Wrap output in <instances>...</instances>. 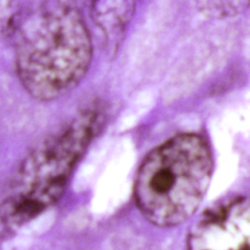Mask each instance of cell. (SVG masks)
Instances as JSON below:
<instances>
[{
  "label": "cell",
  "mask_w": 250,
  "mask_h": 250,
  "mask_svg": "<svg viewBox=\"0 0 250 250\" xmlns=\"http://www.w3.org/2000/svg\"><path fill=\"white\" fill-rule=\"evenodd\" d=\"M9 36L18 77L38 101L66 95L88 71L91 38L80 12L69 3L47 1L21 7Z\"/></svg>",
  "instance_id": "6da1fadb"
},
{
  "label": "cell",
  "mask_w": 250,
  "mask_h": 250,
  "mask_svg": "<svg viewBox=\"0 0 250 250\" xmlns=\"http://www.w3.org/2000/svg\"><path fill=\"white\" fill-rule=\"evenodd\" d=\"M213 156L205 139L176 135L150 150L134 184L136 206L159 228L179 226L197 210L213 174Z\"/></svg>",
  "instance_id": "7a4b0ae2"
},
{
  "label": "cell",
  "mask_w": 250,
  "mask_h": 250,
  "mask_svg": "<svg viewBox=\"0 0 250 250\" xmlns=\"http://www.w3.org/2000/svg\"><path fill=\"white\" fill-rule=\"evenodd\" d=\"M100 123V112L87 108L29 150L0 204L3 224L21 227L61 198Z\"/></svg>",
  "instance_id": "3957f363"
},
{
  "label": "cell",
  "mask_w": 250,
  "mask_h": 250,
  "mask_svg": "<svg viewBox=\"0 0 250 250\" xmlns=\"http://www.w3.org/2000/svg\"><path fill=\"white\" fill-rule=\"evenodd\" d=\"M187 250H250V196H230L213 204L194 222Z\"/></svg>",
  "instance_id": "277c9868"
},
{
  "label": "cell",
  "mask_w": 250,
  "mask_h": 250,
  "mask_svg": "<svg viewBox=\"0 0 250 250\" xmlns=\"http://www.w3.org/2000/svg\"><path fill=\"white\" fill-rule=\"evenodd\" d=\"M134 3L130 1L97 2L93 8L98 24L104 32L114 39L119 38L129 18L132 15Z\"/></svg>",
  "instance_id": "5b68a950"
},
{
  "label": "cell",
  "mask_w": 250,
  "mask_h": 250,
  "mask_svg": "<svg viewBox=\"0 0 250 250\" xmlns=\"http://www.w3.org/2000/svg\"><path fill=\"white\" fill-rule=\"evenodd\" d=\"M197 7L204 15L217 19L227 18L237 15L247 9L249 2L247 1H200Z\"/></svg>",
  "instance_id": "8992f818"
},
{
  "label": "cell",
  "mask_w": 250,
  "mask_h": 250,
  "mask_svg": "<svg viewBox=\"0 0 250 250\" xmlns=\"http://www.w3.org/2000/svg\"><path fill=\"white\" fill-rule=\"evenodd\" d=\"M20 9L18 2L0 1V37L10 34Z\"/></svg>",
  "instance_id": "52a82bcc"
}]
</instances>
